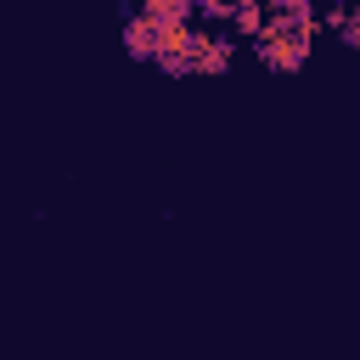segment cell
<instances>
[{
    "mask_svg": "<svg viewBox=\"0 0 360 360\" xmlns=\"http://www.w3.org/2000/svg\"><path fill=\"white\" fill-rule=\"evenodd\" d=\"M191 0H146V17L158 22V28H191Z\"/></svg>",
    "mask_w": 360,
    "mask_h": 360,
    "instance_id": "277c9868",
    "label": "cell"
},
{
    "mask_svg": "<svg viewBox=\"0 0 360 360\" xmlns=\"http://www.w3.org/2000/svg\"><path fill=\"white\" fill-rule=\"evenodd\" d=\"M197 51H202V34L197 28H169L163 34V51H158V68L163 73H197Z\"/></svg>",
    "mask_w": 360,
    "mask_h": 360,
    "instance_id": "7a4b0ae2",
    "label": "cell"
},
{
    "mask_svg": "<svg viewBox=\"0 0 360 360\" xmlns=\"http://www.w3.org/2000/svg\"><path fill=\"white\" fill-rule=\"evenodd\" d=\"M191 6H197V11H208V17H225L236 0H191Z\"/></svg>",
    "mask_w": 360,
    "mask_h": 360,
    "instance_id": "52a82bcc",
    "label": "cell"
},
{
    "mask_svg": "<svg viewBox=\"0 0 360 360\" xmlns=\"http://www.w3.org/2000/svg\"><path fill=\"white\" fill-rule=\"evenodd\" d=\"M231 62V45L225 39H214V34H202V51H197V73H219Z\"/></svg>",
    "mask_w": 360,
    "mask_h": 360,
    "instance_id": "5b68a950",
    "label": "cell"
},
{
    "mask_svg": "<svg viewBox=\"0 0 360 360\" xmlns=\"http://www.w3.org/2000/svg\"><path fill=\"white\" fill-rule=\"evenodd\" d=\"M259 56H264V68L298 73V68H304V56H309V34H292V28H264V34H259Z\"/></svg>",
    "mask_w": 360,
    "mask_h": 360,
    "instance_id": "6da1fadb",
    "label": "cell"
},
{
    "mask_svg": "<svg viewBox=\"0 0 360 360\" xmlns=\"http://www.w3.org/2000/svg\"><path fill=\"white\" fill-rule=\"evenodd\" d=\"M343 39L360 51V11H349V17H343Z\"/></svg>",
    "mask_w": 360,
    "mask_h": 360,
    "instance_id": "8992f818",
    "label": "cell"
},
{
    "mask_svg": "<svg viewBox=\"0 0 360 360\" xmlns=\"http://www.w3.org/2000/svg\"><path fill=\"white\" fill-rule=\"evenodd\" d=\"M163 34H169V28H158V22L141 11V17H129V28H124V51H129V56H141V62H158Z\"/></svg>",
    "mask_w": 360,
    "mask_h": 360,
    "instance_id": "3957f363",
    "label": "cell"
}]
</instances>
